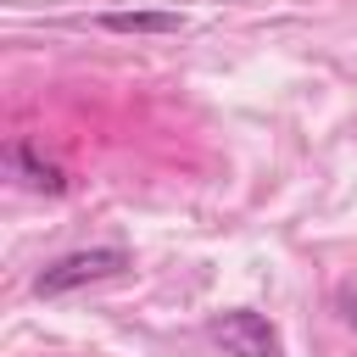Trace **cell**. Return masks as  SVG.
I'll return each instance as SVG.
<instances>
[{
  "mask_svg": "<svg viewBox=\"0 0 357 357\" xmlns=\"http://www.w3.org/2000/svg\"><path fill=\"white\" fill-rule=\"evenodd\" d=\"M128 268V251L123 245H89V251H67L56 262L39 268L33 290L39 296H67V290H84V284H100V279H117Z\"/></svg>",
  "mask_w": 357,
  "mask_h": 357,
  "instance_id": "1",
  "label": "cell"
},
{
  "mask_svg": "<svg viewBox=\"0 0 357 357\" xmlns=\"http://www.w3.org/2000/svg\"><path fill=\"white\" fill-rule=\"evenodd\" d=\"M206 335H212V346H218L223 357H284L279 329H273L262 312H251V307L218 312V318L206 324Z\"/></svg>",
  "mask_w": 357,
  "mask_h": 357,
  "instance_id": "2",
  "label": "cell"
},
{
  "mask_svg": "<svg viewBox=\"0 0 357 357\" xmlns=\"http://www.w3.org/2000/svg\"><path fill=\"white\" fill-rule=\"evenodd\" d=\"M6 162H11V173L28 184V190H45V195H67V173L56 167V162H45L28 139H17L11 151H6Z\"/></svg>",
  "mask_w": 357,
  "mask_h": 357,
  "instance_id": "3",
  "label": "cell"
},
{
  "mask_svg": "<svg viewBox=\"0 0 357 357\" xmlns=\"http://www.w3.org/2000/svg\"><path fill=\"white\" fill-rule=\"evenodd\" d=\"M335 307H340V318H346V324L357 329V290H351V284H346V290L335 296Z\"/></svg>",
  "mask_w": 357,
  "mask_h": 357,
  "instance_id": "5",
  "label": "cell"
},
{
  "mask_svg": "<svg viewBox=\"0 0 357 357\" xmlns=\"http://www.w3.org/2000/svg\"><path fill=\"white\" fill-rule=\"evenodd\" d=\"M100 28L106 33H178L184 11H106Z\"/></svg>",
  "mask_w": 357,
  "mask_h": 357,
  "instance_id": "4",
  "label": "cell"
}]
</instances>
